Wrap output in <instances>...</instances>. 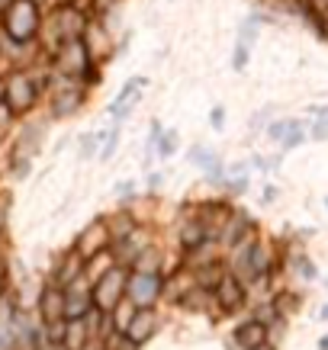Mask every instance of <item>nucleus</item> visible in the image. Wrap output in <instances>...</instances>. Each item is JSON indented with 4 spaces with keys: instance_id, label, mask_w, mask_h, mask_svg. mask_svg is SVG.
<instances>
[{
    "instance_id": "nucleus-1",
    "label": "nucleus",
    "mask_w": 328,
    "mask_h": 350,
    "mask_svg": "<svg viewBox=\"0 0 328 350\" xmlns=\"http://www.w3.org/2000/svg\"><path fill=\"white\" fill-rule=\"evenodd\" d=\"M3 26L16 42H29L36 29H39V10H36V0H13L7 13H3Z\"/></svg>"
},
{
    "instance_id": "nucleus-2",
    "label": "nucleus",
    "mask_w": 328,
    "mask_h": 350,
    "mask_svg": "<svg viewBox=\"0 0 328 350\" xmlns=\"http://www.w3.org/2000/svg\"><path fill=\"white\" fill-rule=\"evenodd\" d=\"M3 103H7L10 113H26L36 103V87H32L29 77H23V75L13 77L10 84L3 87Z\"/></svg>"
},
{
    "instance_id": "nucleus-3",
    "label": "nucleus",
    "mask_w": 328,
    "mask_h": 350,
    "mask_svg": "<svg viewBox=\"0 0 328 350\" xmlns=\"http://www.w3.org/2000/svg\"><path fill=\"white\" fill-rule=\"evenodd\" d=\"M158 296H161V280L155 273L132 276V283H129V299H132L136 306H151Z\"/></svg>"
},
{
    "instance_id": "nucleus-4",
    "label": "nucleus",
    "mask_w": 328,
    "mask_h": 350,
    "mask_svg": "<svg viewBox=\"0 0 328 350\" xmlns=\"http://www.w3.org/2000/svg\"><path fill=\"white\" fill-rule=\"evenodd\" d=\"M235 340H238L244 350H254V347H261V344L267 340V328L261 325V321L251 319V321H244L242 328L235 331Z\"/></svg>"
},
{
    "instance_id": "nucleus-5",
    "label": "nucleus",
    "mask_w": 328,
    "mask_h": 350,
    "mask_svg": "<svg viewBox=\"0 0 328 350\" xmlns=\"http://www.w3.org/2000/svg\"><path fill=\"white\" fill-rule=\"evenodd\" d=\"M219 302H223L225 312H235L244 302V289L235 276H223V283H219Z\"/></svg>"
},
{
    "instance_id": "nucleus-6",
    "label": "nucleus",
    "mask_w": 328,
    "mask_h": 350,
    "mask_svg": "<svg viewBox=\"0 0 328 350\" xmlns=\"http://www.w3.org/2000/svg\"><path fill=\"white\" fill-rule=\"evenodd\" d=\"M142 87H145V77H132V81L123 87V94H119L116 103H113V113H116V116H126V113H129L126 107L132 103V100H136L138 94H142Z\"/></svg>"
},
{
    "instance_id": "nucleus-7",
    "label": "nucleus",
    "mask_w": 328,
    "mask_h": 350,
    "mask_svg": "<svg viewBox=\"0 0 328 350\" xmlns=\"http://www.w3.org/2000/svg\"><path fill=\"white\" fill-rule=\"evenodd\" d=\"M151 331H155V319H151V312H138L136 319H132V325H129L126 338L132 340V344H142V338L151 334Z\"/></svg>"
},
{
    "instance_id": "nucleus-8",
    "label": "nucleus",
    "mask_w": 328,
    "mask_h": 350,
    "mask_svg": "<svg viewBox=\"0 0 328 350\" xmlns=\"http://www.w3.org/2000/svg\"><path fill=\"white\" fill-rule=\"evenodd\" d=\"M42 312L45 319H58V315H64V296L58 293V289H49L42 296Z\"/></svg>"
},
{
    "instance_id": "nucleus-9",
    "label": "nucleus",
    "mask_w": 328,
    "mask_h": 350,
    "mask_svg": "<svg viewBox=\"0 0 328 350\" xmlns=\"http://www.w3.org/2000/svg\"><path fill=\"white\" fill-rule=\"evenodd\" d=\"M203 234H206V228H203V225H190V228L184 232V244H187V247H193V244H203Z\"/></svg>"
},
{
    "instance_id": "nucleus-10",
    "label": "nucleus",
    "mask_w": 328,
    "mask_h": 350,
    "mask_svg": "<svg viewBox=\"0 0 328 350\" xmlns=\"http://www.w3.org/2000/svg\"><path fill=\"white\" fill-rule=\"evenodd\" d=\"M293 126H297V122H277V126H270V135L283 138V132H293Z\"/></svg>"
},
{
    "instance_id": "nucleus-11",
    "label": "nucleus",
    "mask_w": 328,
    "mask_h": 350,
    "mask_svg": "<svg viewBox=\"0 0 328 350\" xmlns=\"http://www.w3.org/2000/svg\"><path fill=\"white\" fill-rule=\"evenodd\" d=\"M113 148H116V132H110V138H106V148H103V158H110V154H113Z\"/></svg>"
},
{
    "instance_id": "nucleus-12",
    "label": "nucleus",
    "mask_w": 328,
    "mask_h": 350,
    "mask_svg": "<svg viewBox=\"0 0 328 350\" xmlns=\"http://www.w3.org/2000/svg\"><path fill=\"white\" fill-rule=\"evenodd\" d=\"M235 68H244V45H238V58H235Z\"/></svg>"
},
{
    "instance_id": "nucleus-13",
    "label": "nucleus",
    "mask_w": 328,
    "mask_h": 350,
    "mask_svg": "<svg viewBox=\"0 0 328 350\" xmlns=\"http://www.w3.org/2000/svg\"><path fill=\"white\" fill-rule=\"evenodd\" d=\"M212 126H223V109H212Z\"/></svg>"
},
{
    "instance_id": "nucleus-14",
    "label": "nucleus",
    "mask_w": 328,
    "mask_h": 350,
    "mask_svg": "<svg viewBox=\"0 0 328 350\" xmlns=\"http://www.w3.org/2000/svg\"><path fill=\"white\" fill-rule=\"evenodd\" d=\"M318 347H322V350H328V334H325V338H322V344H318Z\"/></svg>"
}]
</instances>
